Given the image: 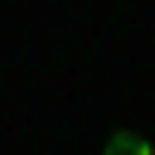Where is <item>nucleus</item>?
<instances>
[{"label": "nucleus", "mask_w": 155, "mask_h": 155, "mask_svg": "<svg viewBox=\"0 0 155 155\" xmlns=\"http://www.w3.org/2000/svg\"><path fill=\"white\" fill-rule=\"evenodd\" d=\"M106 155H155V143L137 137V130H112L106 137Z\"/></svg>", "instance_id": "obj_1"}]
</instances>
